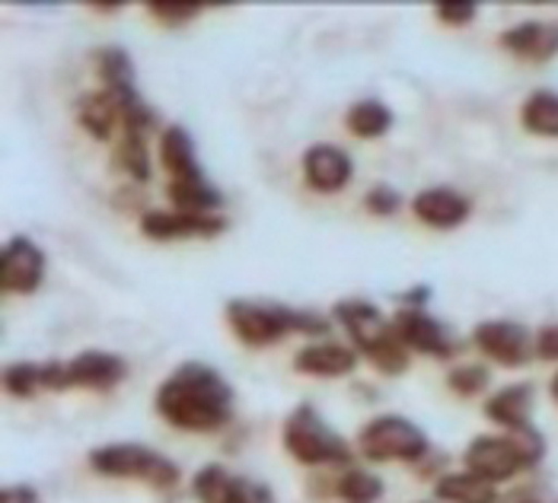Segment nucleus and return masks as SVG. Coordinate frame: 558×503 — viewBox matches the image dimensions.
<instances>
[{
    "label": "nucleus",
    "instance_id": "obj_1",
    "mask_svg": "<svg viewBox=\"0 0 558 503\" xmlns=\"http://www.w3.org/2000/svg\"><path fill=\"white\" fill-rule=\"evenodd\" d=\"M154 405L172 427L208 433L220 430L233 415V389L215 367L189 360L160 382Z\"/></svg>",
    "mask_w": 558,
    "mask_h": 503
},
{
    "label": "nucleus",
    "instance_id": "obj_2",
    "mask_svg": "<svg viewBox=\"0 0 558 503\" xmlns=\"http://www.w3.org/2000/svg\"><path fill=\"white\" fill-rule=\"evenodd\" d=\"M227 322L233 335L250 347L275 344L288 332L301 335H329L332 322L313 309H291L281 303H256V299H230L227 303Z\"/></svg>",
    "mask_w": 558,
    "mask_h": 503
},
{
    "label": "nucleus",
    "instance_id": "obj_3",
    "mask_svg": "<svg viewBox=\"0 0 558 503\" xmlns=\"http://www.w3.org/2000/svg\"><path fill=\"white\" fill-rule=\"evenodd\" d=\"M336 322L351 335L354 347L387 377H399L409 370V347L396 332L392 319H387L374 303L367 299H339L336 303Z\"/></svg>",
    "mask_w": 558,
    "mask_h": 503
},
{
    "label": "nucleus",
    "instance_id": "obj_4",
    "mask_svg": "<svg viewBox=\"0 0 558 503\" xmlns=\"http://www.w3.org/2000/svg\"><path fill=\"white\" fill-rule=\"evenodd\" d=\"M543 456H546L543 433L533 427H523V430H508L505 437H488V433L475 437L463 453V462H466V471L495 484V481L514 478L523 468L539 465Z\"/></svg>",
    "mask_w": 558,
    "mask_h": 503
},
{
    "label": "nucleus",
    "instance_id": "obj_5",
    "mask_svg": "<svg viewBox=\"0 0 558 503\" xmlns=\"http://www.w3.org/2000/svg\"><path fill=\"white\" fill-rule=\"evenodd\" d=\"M284 450L301 465H344L354 459L339 430L316 415L313 405H298L284 420Z\"/></svg>",
    "mask_w": 558,
    "mask_h": 503
},
{
    "label": "nucleus",
    "instance_id": "obj_6",
    "mask_svg": "<svg viewBox=\"0 0 558 503\" xmlns=\"http://www.w3.org/2000/svg\"><path fill=\"white\" fill-rule=\"evenodd\" d=\"M89 468L106 478H134L147 481L154 488H175L179 484V465L163 453L141 446V443H109L89 453Z\"/></svg>",
    "mask_w": 558,
    "mask_h": 503
},
{
    "label": "nucleus",
    "instance_id": "obj_7",
    "mask_svg": "<svg viewBox=\"0 0 558 503\" xmlns=\"http://www.w3.org/2000/svg\"><path fill=\"white\" fill-rule=\"evenodd\" d=\"M129 377V364L112 351H81L71 360H48L43 364V389H112Z\"/></svg>",
    "mask_w": 558,
    "mask_h": 503
},
{
    "label": "nucleus",
    "instance_id": "obj_8",
    "mask_svg": "<svg viewBox=\"0 0 558 503\" xmlns=\"http://www.w3.org/2000/svg\"><path fill=\"white\" fill-rule=\"evenodd\" d=\"M357 446L371 462H418L428 453V437L415 420L399 418V415H380L361 430Z\"/></svg>",
    "mask_w": 558,
    "mask_h": 503
},
{
    "label": "nucleus",
    "instance_id": "obj_9",
    "mask_svg": "<svg viewBox=\"0 0 558 503\" xmlns=\"http://www.w3.org/2000/svg\"><path fill=\"white\" fill-rule=\"evenodd\" d=\"M473 341L485 357L498 360L501 367H523L530 354L536 351V338L530 335V329H523L511 319L478 322L473 329Z\"/></svg>",
    "mask_w": 558,
    "mask_h": 503
},
{
    "label": "nucleus",
    "instance_id": "obj_10",
    "mask_svg": "<svg viewBox=\"0 0 558 503\" xmlns=\"http://www.w3.org/2000/svg\"><path fill=\"white\" fill-rule=\"evenodd\" d=\"M227 230V220L220 213H182V210H147L141 217V233L157 243L175 240H208Z\"/></svg>",
    "mask_w": 558,
    "mask_h": 503
},
{
    "label": "nucleus",
    "instance_id": "obj_11",
    "mask_svg": "<svg viewBox=\"0 0 558 503\" xmlns=\"http://www.w3.org/2000/svg\"><path fill=\"white\" fill-rule=\"evenodd\" d=\"M45 278V252L29 236H13L0 252V291L36 294Z\"/></svg>",
    "mask_w": 558,
    "mask_h": 503
},
{
    "label": "nucleus",
    "instance_id": "obj_12",
    "mask_svg": "<svg viewBox=\"0 0 558 503\" xmlns=\"http://www.w3.org/2000/svg\"><path fill=\"white\" fill-rule=\"evenodd\" d=\"M192 491L202 503H275V494L250 478H240V475H230L223 465H205L195 481H192Z\"/></svg>",
    "mask_w": 558,
    "mask_h": 503
},
{
    "label": "nucleus",
    "instance_id": "obj_13",
    "mask_svg": "<svg viewBox=\"0 0 558 503\" xmlns=\"http://www.w3.org/2000/svg\"><path fill=\"white\" fill-rule=\"evenodd\" d=\"M392 326L409 351L430 354V357H453V351H457V341L447 335V329L425 309L402 306V309H396Z\"/></svg>",
    "mask_w": 558,
    "mask_h": 503
},
{
    "label": "nucleus",
    "instance_id": "obj_14",
    "mask_svg": "<svg viewBox=\"0 0 558 503\" xmlns=\"http://www.w3.org/2000/svg\"><path fill=\"white\" fill-rule=\"evenodd\" d=\"M354 163L339 144H313L303 154V179L313 192L332 195L351 182Z\"/></svg>",
    "mask_w": 558,
    "mask_h": 503
},
{
    "label": "nucleus",
    "instance_id": "obj_15",
    "mask_svg": "<svg viewBox=\"0 0 558 503\" xmlns=\"http://www.w3.org/2000/svg\"><path fill=\"white\" fill-rule=\"evenodd\" d=\"M412 210L422 223H428L434 230H453V226L466 223L473 205H470V198H463L453 188H425L415 195Z\"/></svg>",
    "mask_w": 558,
    "mask_h": 503
},
{
    "label": "nucleus",
    "instance_id": "obj_16",
    "mask_svg": "<svg viewBox=\"0 0 558 503\" xmlns=\"http://www.w3.org/2000/svg\"><path fill=\"white\" fill-rule=\"evenodd\" d=\"M498 42L523 61H549L558 51V23L526 20V23L511 26L508 33H501Z\"/></svg>",
    "mask_w": 558,
    "mask_h": 503
},
{
    "label": "nucleus",
    "instance_id": "obj_17",
    "mask_svg": "<svg viewBox=\"0 0 558 503\" xmlns=\"http://www.w3.org/2000/svg\"><path fill=\"white\" fill-rule=\"evenodd\" d=\"M357 364V354L344 344L336 341H319V344H306L294 357V370L306 377H348Z\"/></svg>",
    "mask_w": 558,
    "mask_h": 503
},
{
    "label": "nucleus",
    "instance_id": "obj_18",
    "mask_svg": "<svg viewBox=\"0 0 558 503\" xmlns=\"http://www.w3.org/2000/svg\"><path fill=\"white\" fill-rule=\"evenodd\" d=\"M530 408H533V385L514 382V385L498 389L485 402V418L501 424L505 430H523L530 427Z\"/></svg>",
    "mask_w": 558,
    "mask_h": 503
},
{
    "label": "nucleus",
    "instance_id": "obj_19",
    "mask_svg": "<svg viewBox=\"0 0 558 503\" xmlns=\"http://www.w3.org/2000/svg\"><path fill=\"white\" fill-rule=\"evenodd\" d=\"M160 160L172 175V182H189V179H202L205 172L198 167L195 157V140L182 125H170L160 137Z\"/></svg>",
    "mask_w": 558,
    "mask_h": 503
},
{
    "label": "nucleus",
    "instance_id": "obj_20",
    "mask_svg": "<svg viewBox=\"0 0 558 503\" xmlns=\"http://www.w3.org/2000/svg\"><path fill=\"white\" fill-rule=\"evenodd\" d=\"M77 122L86 127L89 137L96 140H109L116 125L122 122V109L119 99L109 89H96V93H84L77 99Z\"/></svg>",
    "mask_w": 558,
    "mask_h": 503
},
{
    "label": "nucleus",
    "instance_id": "obj_21",
    "mask_svg": "<svg viewBox=\"0 0 558 503\" xmlns=\"http://www.w3.org/2000/svg\"><path fill=\"white\" fill-rule=\"evenodd\" d=\"M434 494L447 503H498V488L473 471H450L437 478Z\"/></svg>",
    "mask_w": 558,
    "mask_h": 503
},
{
    "label": "nucleus",
    "instance_id": "obj_22",
    "mask_svg": "<svg viewBox=\"0 0 558 503\" xmlns=\"http://www.w3.org/2000/svg\"><path fill=\"white\" fill-rule=\"evenodd\" d=\"M96 71H99V81H102V89H109L112 96H129V93H137V74H134V61L125 48L119 45H106L96 51Z\"/></svg>",
    "mask_w": 558,
    "mask_h": 503
},
{
    "label": "nucleus",
    "instance_id": "obj_23",
    "mask_svg": "<svg viewBox=\"0 0 558 503\" xmlns=\"http://www.w3.org/2000/svg\"><path fill=\"white\" fill-rule=\"evenodd\" d=\"M167 195L182 213H215L223 205V195L208 182V175L202 179H189V182H170Z\"/></svg>",
    "mask_w": 558,
    "mask_h": 503
},
{
    "label": "nucleus",
    "instance_id": "obj_24",
    "mask_svg": "<svg viewBox=\"0 0 558 503\" xmlns=\"http://www.w3.org/2000/svg\"><path fill=\"white\" fill-rule=\"evenodd\" d=\"M520 122L530 134L558 137V93H553V89L530 93L520 106Z\"/></svg>",
    "mask_w": 558,
    "mask_h": 503
},
{
    "label": "nucleus",
    "instance_id": "obj_25",
    "mask_svg": "<svg viewBox=\"0 0 558 503\" xmlns=\"http://www.w3.org/2000/svg\"><path fill=\"white\" fill-rule=\"evenodd\" d=\"M344 125L354 137L374 140V137H384L392 127V112H389L387 102H380V99H361V102H354L348 109Z\"/></svg>",
    "mask_w": 558,
    "mask_h": 503
},
{
    "label": "nucleus",
    "instance_id": "obj_26",
    "mask_svg": "<svg viewBox=\"0 0 558 503\" xmlns=\"http://www.w3.org/2000/svg\"><path fill=\"white\" fill-rule=\"evenodd\" d=\"M336 494L344 503H377L384 498V481L377 475L364 471V468H351L339 478Z\"/></svg>",
    "mask_w": 558,
    "mask_h": 503
},
{
    "label": "nucleus",
    "instance_id": "obj_27",
    "mask_svg": "<svg viewBox=\"0 0 558 503\" xmlns=\"http://www.w3.org/2000/svg\"><path fill=\"white\" fill-rule=\"evenodd\" d=\"M116 167L129 172L134 182L150 179V160H147V137L144 134H122V144L116 147Z\"/></svg>",
    "mask_w": 558,
    "mask_h": 503
},
{
    "label": "nucleus",
    "instance_id": "obj_28",
    "mask_svg": "<svg viewBox=\"0 0 558 503\" xmlns=\"http://www.w3.org/2000/svg\"><path fill=\"white\" fill-rule=\"evenodd\" d=\"M3 389L16 398H33L43 389V364H29V360L10 364L3 370Z\"/></svg>",
    "mask_w": 558,
    "mask_h": 503
},
{
    "label": "nucleus",
    "instance_id": "obj_29",
    "mask_svg": "<svg viewBox=\"0 0 558 503\" xmlns=\"http://www.w3.org/2000/svg\"><path fill=\"white\" fill-rule=\"evenodd\" d=\"M488 379H492V373H488V367H482V364H463V367H457L450 377H447V385L457 392V395H478L485 385H488Z\"/></svg>",
    "mask_w": 558,
    "mask_h": 503
},
{
    "label": "nucleus",
    "instance_id": "obj_30",
    "mask_svg": "<svg viewBox=\"0 0 558 503\" xmlns=\"http://www.w3.org/2000/svg\"><path fill=\"white\" fill-rule=\"evenodd\" d=\"M364 208L371 210L374 217H392L396 210L402 208V195L387 185V182H377L367 195H364Z\"/></svg>",
    "mask_w": 558,
    "mask_h": 503
},
{
    "label": "nucleus",
    "instance_id": "obj_31",
    "mask_svg": "<svg viewBox=\"0 0 558 503\" xmlns=\"http://www.w3.org/2000/svg\"><path fill=\"white\" fill-rule=\"evenodd\" d=\"M147 10L157 16V20H163V23H170V26H179V23H189V20H195L198 13H202V3H170V0H150L147 3Z\"/></svg>",
    "mask_w": 558,
    "mask_h": 503
},
{
    "label": "nucleus",
    "instance_id": "obj_32",
    "mask_svg": "<svg viewBox=\"0 0 558 503\" xmlns=\"http://www.w3.org/2000/svg\"><path fill=\"white\" fill-rule=\"evenodd\" d=\"M434 13L447 26H466V23L475 20V3H470V0H444V3L434 7Z\"/></svg>",
    "mask_w": 558,
    "mask_h": 503
},
{
    "label": "nucleus",
    "instance_id": "obj_33",
    "mask_svg": "<svg viewBox=\"0 0 558 503\" xmlns=\"http://www.w3.org/2000/svg\"><path fill=\"white\" fill-rule=\"evenodd\" d=\"M536 354L543 360H558V322H549L536 332Z\"/></svg>",
    "mask_w": 558,
    "mask_h": 503
},
{
    "label": "nucleus",
    "instance_id": "obj_34",
    "mask_svg": "<svg viewBox=\"0 0 558 503\" xmlns=\"http://www.w3.org/2000/svg\"><path fill=\"white\" fill-rule=\"evenodd\" d=\"M0 503H43V498L33 484H7L0 491Z\"/></svg>",
    "mask_w": 558,
    "mask_h": 503
},
{
    "label": "nucleus",
    "instance_id": "obj_35",
    "mask_svg": "<svg viewBox=\"0 0 558 503\" xmlns=\"http://www.w3.org/2000/svg\"><path fill=\"white\" fill-rule=\"evenodd\" d=\"M399 299H402V306H409V309H425V303L430 299V287L428 284H418V287L399 294Z\"/></svg>",
    "mask_w": 558,
    "mask_h": 503
},
{
    "label": "nucleus",
    "instance_id": "obj_36",
    "mask_svg": "<svg viewBox=\"0 0 558 503\" xmlns=\"http://www.w3.org/2000/svg\"><path fill=\"white\" fill-rule=\"evenodd\" d=\"M549 392H553V398H556V402H558V373H556V377H553V385H549Z\"/></svg>",
    "mask_w": 558,
    "mask_h": 503
}]
</instances>
